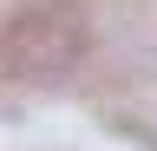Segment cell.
Returning <instances> with one entry per match:
<instances>
[{
	"mask_svg": "<svg viewBox=\"0 0 157 151\" xmlns=\"http://www.w3.org/2000/svg\"><path fill=\"white\" fill-rule=\"evenodd\" d=\"M92 46V26L72 0H33L0 20V79H20V85H52L78 72Z\"/></svg>",
	"mask_w": 157,
	"mask_h": 151,
	"instance_id": "1",
	"label": "cell"
}]
</instances>
